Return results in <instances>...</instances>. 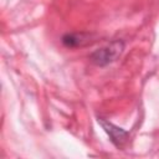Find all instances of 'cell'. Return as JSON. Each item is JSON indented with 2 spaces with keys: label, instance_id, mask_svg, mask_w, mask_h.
Masks as SVG:
<instances>
[{
  "label": "cell",
  "instance_id": "cell-2",
  "mask_svg": "<svg viewBox=\"0 0 159 159\" xmlns=\"http://www.w3.org/2000/svg\"><path fill=\"white\" fill-rule=\"evenodd\" d=\"M98 123L102 125V128L109 135L112 143L116 147H123V144L127 142V138H128V132L127 130L116 127L114 124H112L111 122L106 120L104 118H99L98 117Z\"/></svg>",
  "mask_w": 159,
  "mask_h": 159
},
{
  "label": "cell",
  "instance_id": "cell-3",
  "mask_svg": "<svg viewBox=\"0 0 159 159\" xmlns=\"http://www.w3.org/2000/svg\"><path fill=\"white\" fill-rule=\"evenodd\" d=\"M87 37L84 34H67L62 37V42L67 47H76L82 45V42H86Z\"/></svg>",
  "mask_w": 159,
  "mask_h": 159
},
{
  "label": "cell",
  "instance_id": "cell-1",
  "mask_svg": "<svg viewBox=\"0 0 159 159\" xmlns=\"http://www.w3.org/2000/svg\"><path fill=\"white\" fill-rule=\"evenodd\" d=\"M123 48H124V43L120 40L113 41L109 45H107L106 47H102V48L94 51L91 55V60L97 66H106V65L116 61L123 52Z\"/></svg>",
  "mask_w": 159,
  "mask_h": 159
}]
</instances>
